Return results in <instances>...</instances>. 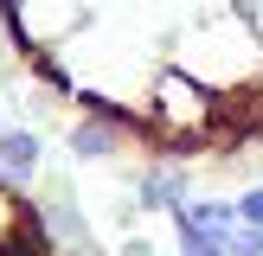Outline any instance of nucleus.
Here are the masks:
<instances>
[{"label":"nucleus","instance_id":"obj_1","mask_svg":"<svg viewBox=\"0 0 263 256\" xmlns=\"http://www.w3.org/2000/svg\"><path fill=\"white\" fill-rule=\"evenodd\" d=\"M32 173H39V135H26V128L0 135V179H13V186H32Z\"/></svg>","mask_w":263,"mask_h":256},{"label":"nucleus","instance_id":"obj_2","mask_svg":"<svg viewBox=\"0 0 263 256\" xmlns=\"http://www.w3.org/2000/svg\"><path fill=\"white\" fill-rule=\"evenodd\" d=\"M238 224L263 230V186H244V199H238Z\"/></svg>","mask_w":263,"mask_h":256}]
</instances>
